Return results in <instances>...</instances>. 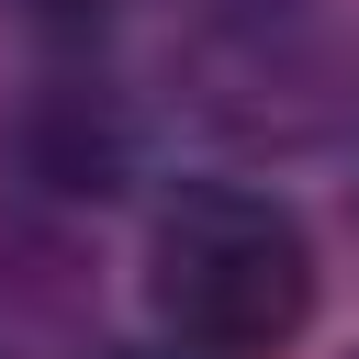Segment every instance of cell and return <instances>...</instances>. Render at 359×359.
<instances>
[{
	"mask_svg": "<svg viewBox=\"0 0 359 359\" xmlns=\"http://www.w3.org/2000/svg\"><path fill=\"white\" fill-rule=\"evenodd\" d=\"M22 11H45V22H101V11H123V0H22Z\"/></svg>",
	"mask_w": 359,
	"mask_h": 359,
	"instance_id": "obj_5",
	"label": "cell"
},
{
	"mask_svg": "<svg viewBox=\"0 0 359 359\" xmlns=\"http://www.w3.org/2000/svg\"><path fill=\"white\" fill-rule=\"evenodd\" d=\"M314 236L258 180H180L146 213V314L180 359H280L314 325Z\"/></svg>",
	"mask_w": 359,
	"mask_h": 359,
	"instance_id": "obj_1",
	"label": "cell"
},
{
	"mask_svg": "<svg viewBox=\"0 0 359 359\" xmlns=\"http://www.w3.org/2000/svg\"><path fill=\"white\" fill-rule=\"evenodd\" d=\"M67 303H79V269H67V247H56L45 224L0 213V325H22V314H67Z\"/></svg>",
	"mask_w": 359,
	"mask_h": 359,
	"instance_id": "obj_4",
	"label": "cell"
},
{
	"mask_svg": "<svg viewBox=\"0 0 359 359\" xmlns=\"http://www.w3.org/2000/svg\"><path fill=\"white\" fill-rule=\"evenodd\" d=\"M11 157H22V180L34 191H56V202H101L112 180H123V123H112V101L101 90H79V79H45V101L22 112V135H11Z\"/></svg>",
	"mask_w": 359,
	"mask_h": 359,
	"instance_id": "obj_3",
	"label": "cell"
},
{
	"mask_svg": "<svg viewBox=\"0 0 359 359\" xmlns=\"http://www.w3.org/2000/svg\"><path fill=\"white\" fill-rule=\"evenodd\" d=\"M168 90L236 157H325L359 135V22L337 0H191Z\"/></svg>",
	"mask_w": 359,
	"mask_h": 359,
	"instance_id": "obj_2",
	"label": "cell"
}]
</instances>
